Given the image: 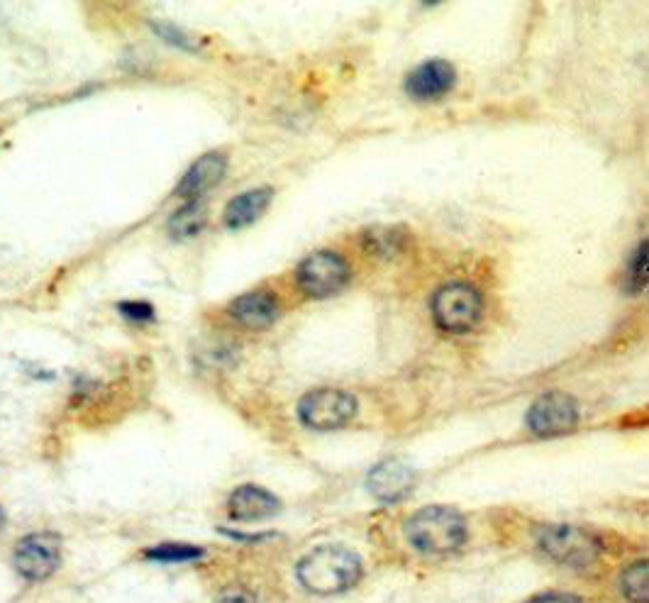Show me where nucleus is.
Listing matches in <instances>:
<instances>
[{
	"label": "nucleus",
	"instance_id": "1",
	"mask_svg": "<svg viewBox=\"0 0 649 603\" xmlns=\"http://www.w3.org/2000/svg\"><path fill=\"white\" fill-rule=\"evenodd\" d=\"M364 564L357 552L342 545H321L307 552L295 567V577L303 589L317 596H335L359 584Z\"/></svg>",
	"mask_w": 649,
	"mask_h": 603
},
{
	"label": "nucleus",
	"instance_id": "2",
	"mask_svg": "<svg viewBox=\"0 0 649 603\" xmlns=\"http://www.w3.org/2000/svg\"><path fill=\"white\" fill-rule=\"evenodd\" d=\"M403 532L410 548L425 554H447L464 548L469 540V526L464 516L450 506H425L415 510L405 520Z\"/></svg>",
	"mask_w": 649,
	"mask_h": 603
},
{
	"label": "nucleus",
	"instance_id": "3",
	"mask_svg": "<svg viewBox=\"0 0 649 603\" xmlns=\"http://www.w3.org/2000/svg\"><path fill=\"white\" fill-rule=\"evenodd\" d=\"M432 323L447 335H466L478 327L486 313L484 291L472 281H447L430 299Z\"/></svg>",
	"mask_w": 649,
	"mask_h": 603
},
{
	"label": "nucleus",
	"instance_id": "4",
	"mask_svg": "<svg viewBox=\"0 0 649 603\" xmlns=\"http://www.w3.org/2000/svg\"><path fill=\"white\" fill-rule=\"evenodd\" d=\"M351 281L349 259L335 249H317L295 269V283L307 299H329L347 289Z\"/></svg>",
	"mask_w": 649,
	"mask_h": 603
},
{
	"label": "nucleus",
	"instance_id": "5",
	"mask_svg": "<svg viewBox=\"0 0 649 603\" xmlns=\"http://www.w3.org/2000/svg\"><path fill=\"white\" fill-rule=\"evenodd\" d=\"M538 545L550 560L560 562L564 567L594 564L603 550V542L596 538V532H591L581 526H569V523L547 526L540 532Z\"/></svg>",
	"mask_w": 649,
	"mask_h": 603
},
{
	"label": "nucleus",
	"instance_id": "6",
	"mask_svg": "<svg viewBox=\"0 0 649 603\" xmlns=\"http://www.w3.org/2000/svg\"><path fill=\"white\" fill-rule=\"evenodd\" d=\"M359 403L349 391L315 389L305 394L299 403V418L311 430H339L357 416Z\"/></svg>",
	"mask_w": 649,
	"mask_h": 603
},
{
	"label": "nucleus",
	"instance_id": "7",
	"mask_svg": "<svg viewBox=\"0 0 649 603\" xmlns=\"http://www.w3.org/2000/svg\"><path fill=\"white\" fill-rule=\"evenodd\" d=\"M581 411L572 394L566 391H547L534 398L528 411V430L540 438L566 435L578 428Z\"/></svg>",
	"mask_w": 649,
	"mask_h": 603
},
{
	"label": "nucleus",
	"instance_id": "8",
	"mask_svg": "<svg viewBox=\"0 0 649 603\" xmlns=\"http://www.w3.org/2000/svg\"><path fill=\"white\" fill-rule=\"evenodd\" d=\"M13 564L28 582H44L62 564V538L50 530L25 535L13 552Z\"/></svg>",
	"mask_w": 649,
	"mask_h": 603
},
{
	"label": "nucleus",
	"instance_id": "9",
	"mask_svg": "<svg viewBox=\"0 0 649 603\" xmlns=\"http://www.w3.org/2000/svg\"><path fill=\"white\" fill-rule=\"evenodd\" d=\"M457 86V69L447 60H428L405 76V94L418 104H432Z\"/></svg>",
	"mask_w": 649,
	"mask_h": 603
},
{
	"label": "nucleus",
	"instance_id": "10",
	"mask_svg": "<svg viewBox=\"0 0 649 603\" xmlns=\"http://www.w3.org/2000/svg\"><path fill=\"white\" fill-rule=\"evenodd\" d=\"M415 470L401 460H383L374 466L367 476V486L376 500L381 504H401L415 488Z\"/></svg>",
	"mask_w": 649,
	"mask_h": 603
},
{
	"label": "nucleus",
	"instance_id": "11",
	"mask_svg": "<svg viewBox=\"0 0 649 603\" xmlns=\"http://www.w3.org/2000/svg\"><path fill=\"white\" fill-rule=\"evenodd\" d=\"M281 510V500L257 484H242L227 500V514L239 523H255L271 518Z\"/></svg>",
	"mask_w": 649,
	"mask_h": 603
},
{
	"label": "nucleus",
	"instance_id": "12",
	"mask_svg": "<svg viewBox=\"0 0 649 603\" xmlns=\"http://www.w3.org/2000/svg\"><path fill=\"white\" fill-rule=\"evenodd\" d=\"M279 313H281V305L277 301V295L269 291L242 293L230 305V315L239 325H245L249 330H264L273 325L277 323Z\"/></svg>",
	"mask_w": 649,
	"mask_h": 603
},
{
	"label": "nucleus",
	"instance_id": "13",
	"mask_svg": "<svg viewBox=\"0 0 649 603\" xmlns=\"http://www.w3.org/2000/svg\"><path fill=\"white\" fill-rule=\"evenodd\" d=\"M225 172H227V157L225 154H220V152L203 154L198 162L184 174V179H181V184L176 186V193L188 201H201L205 191H210L220 184Z\"/></svg>",
	"mask_w": 649,
	"mask_h": 603
},
{
	"label": "nucleus",
	"instance_id": "14",
	"mask_svg": "<svg viewBox=\"0 0 649 603\" xmlns=\"http://www.w3.org/2000/svg\"><path fill=\"white\" fill-rule=\"evenodd\" d=\"M273 191L271 189H255L245 191L242 196L232 198L225 208V225L232 230H242V227L257 223L261 215L271 206Z\"/></svg>",
	"mask_w": 649,
	"mask_h": 603
},
{
	"label": "nucleus",
	"instance_id": "15",
	"mask_svg": "<svg viewBox=\"0 0 649 603\" xmlns=\"http://www.w3.org/2000/svg\"><path fill=\"white\" fill-rule=\"evenodd\" d=\"M408 240L410 237L401 227H376V230L364 233V249L371 257H396L403 252Z\"/></svg>",
	"mask_w": 649,
	"mask_h": 603
},
{
	"label": "nucleus",
	"instance_id": "16",
	"mask_svg": "<svg viewBox=\"0 0 649 603\" xmlns=\"http://www.w3.org/2000/svg\"><path fill=\"white\" fill-rule=\"evenodd\" d=\"M205 557V550L198 545L186 542H164L154 545V548L144 550V560L162 562V564H184V562H198Z\"/></svg>",
	"mask_w": 649,
	"mask_h": 603
},
{
	"label": "nucleus",
	"instance_id": "17",
	"mask_svg": "<svg viewBox=\"0 0 649 603\" xmlns=\"http://www.w3.org/2000/svg\"><path fill=\"white\" fill-rule=\"evenodd\" d=\"M623 289L630 295H637L649 289V240H642L632 249L628 269H625Z\"/></svg>",
	"mask_w": 649,
	"mask_h": 603
},
{
	"label": "nucleus",
	"instance_id": "18",
	"mask_svg": "<svg viewBox=\"0 0 649 603\" xmlns=\"http://www.w3.org/2000/svg\"><path fill=\"white\" fill-rule=\"evenodd\" d=\"M620 591L630 603H649V560L632 562L623 569Z\"/></svg>",
	"mask_w": 649,
	"mask_h": 603
},
{
	"label": "nucleus",
	"instance_id": "19",
	"mask_svg": "<svg viewBox=\"0 0 649 603\" xmlns=\"http://www.w3.org/2000/svg\"><path fill=\"white\" fill-rule=\"evenodd\" d=\"M208 213H205L203 201H188L184 208H179L169 220V230L174 237H193L203 230Z\"/></svg>",
	"mask_w": 649,
	"mask_h": 603
},
{
	"label": "nucleus",
	"instance_id": "20",
	"mask_svg": "<svg viewBox=\"0 0 649 603\" xmlns=\"http://www.w3.org/2000/svg\"><path fill=\"white\" fill-rule=\"evenodd\" d=\"M118 311L125 315V317H130V321H152L154 317V305H150V303H144V301H125V303H120L118 305Z\"/></svg>",
	"mask_w": 649,
	"mask_h": 603
},
{
	"label": "nucleus",
	"instance_id": "21",
	"mask_svg": "<svg viewBox=\"0 0 649 603\" xmlns=\"http://www.w3.org/2000/svg\"><path fill=\"white\" fill-rule=\"evenodd\" d=\"M215 603H259V599L245 586H227L215 596Z\"/></svg>",
	"mask_w": 649,
	"mask_h": 603
},
{
	"label": "nucleus",
	"instance_id": "22",
	"mask_svg": "<svg viewBox=\"0 0 649 603\" xmlns=\"http://www.w3.org/2000/svg\"><path fill=\"white\" fill-rule=\"evenodd\" d=\"M526 603H584V601L572 594H540V596H532Z\"/></svg>",
	"mask_w": 649,
	"mask_h": 603
},
{
	"label": "nucleus",
	"instance_id": "23",
	"mask_svg": "<svg viewBox=\"0 0 649 603\" xmlns=\"http://www.w3.org/2000/svg\"><path fill=\"white\" fill-rule=\"evenodd\" d=\"M156 30L162 32V37L166 40V42H174V44H179V47H188V50H193V44L186 40V37H181L176 30H171V28H164V25H156Z\"/></svg>",
	"mask_w": 649,
	"mask_h": 603
},
{
	"label": "nucleus",
	"instance_id": "24",
	"mask_svg": "<svg viewBox=\"0 0 649 603\" xmlns=\"http://www.w3.org/2000/svg\"><path fill=\"white\" fill-rule=\"evenodd\" d=\"M3 520H6V518H3V510H0V528H3Z\"/></svg>",
	"mask_w": 649,
	"mask_h": 603
}]
</instances>
